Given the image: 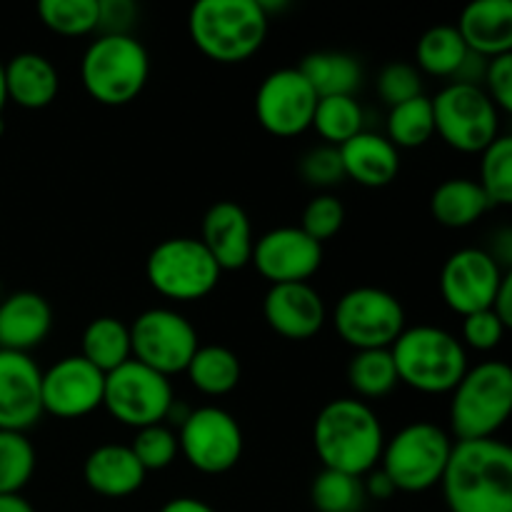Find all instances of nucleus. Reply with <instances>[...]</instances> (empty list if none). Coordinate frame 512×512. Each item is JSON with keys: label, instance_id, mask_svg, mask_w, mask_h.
Returning <instances> with one entry per match:
<instances>
[{"label": "nucleus", "instance_id": "obj_1", "mask_svg": "<svg viewBox=\"0 0 512 512\" xmlns=\"http://www.w3.org/2000/svg\"><path fill=\"white\" fill-rule=\"evenodd\" d=\"M440 490L450 512H512V448L498 438L455 440Z\"/></svg>", "mask_w": 512, "mask_h": 512}, {"label": "nucleus", "instance_id": "obj_2", "mask_svg": "<svg viewBox=\"0 0 512 512\" xmlns=\"http://www.w3.org/2000/svg\"><path fill=\"white\" fill-rule=\"evenodd\" d=\"M385 430L373 405L358 398H335L313 423V448L323 468L363 478L378 468Z\"/></svg>", "mask_w": 512, "mask_h": 512}, {"label": "nucleus", "instance_id": "obj_3", "mask_svg": "<svg viewBox=\"0 0 512 512\" xmlns=\"http://www.w3.org/2000/svg\"><path fill=\"white\" fill-rule=\"evenodd\" d=\"M270 18L260 0H200L188 13L195 48L213 63H245L263 48Z\"/></svg>", "mask_w": 512, "mask_h": 512}, {"label": "nucleus", "instance_id": "obj_4", "mask_svg": "<svg viewBox=\"0 0 512 512\" xmlns=\"http://www.w3.org/2000/svg\"><path fill=\"white\" fill-rule=\"evenodd\" d=\"M398 383L425 395H448L468 373V350L458 335L438 325L405 328L390 345Z\"/></svg>", "mask_w": 512, "mask_h": 512}, {"label": "nucleus", "instance_id": "obj_5", "mask_svg": "<svg viewBox=\"0 0 512 512\" xmlns=\"http://www.w3.org/2000/svg\"><path fill=\"white\" fill-rule=\"evenodd\" d=\"M150 53L135 35H95L80 58V83L100 105L120 108L143 93Z\"/></svg>", "mask_w": 512, "mask_h": 512}, {"label": "nucleus", "instance_id": "obj_6", "mask_svg": "<svg viewBox=\"0 0 512 512\" xmlns=\"http://www.w3.org/2000/svg\"><path fill=\"white\" fill-rule=\"evenodd\" d=\"M512 413V368L483 360L450 393V430L458 440L495 438Z\"/></svg>", "mask_w": 512, "mask_h": 512}, {"label": "nucleus", "instance_id": "obj_7", "mask_svg": "<svg viewBox=\"0 0 512 512\" xmlns=\"http://www.w3.org/2000/svg\"><path fill=\"white\" fill-rule=\"evenodd\" d=\"M455 440L440 425L415 420L385 438L378 468L393 480L398 493H425L440 485Z\"/></svg>", "mask_w": 512, "mask_h": 512}, {"label": "nucleus", "instance_id": "obj_8", "mask_svg": "<svg viewBox=\"0 0 512 512\" xmlns=\"http://www.w3.org/2000/svg\"><path fill=\"white\" fill-rule=\"evenodd\" d=\"M223 270L198 238H165L145 260L150 288L175 303H195L213 293Z\"/></svg>", "mask_w": 512, "mask_h": 512}, {"label": "nucleus", "instance_id": "obj_9", "mask_svg": "<svg viewBox=\"0 0 512 512\" xmlns=\"http://www.w3.org/2000/svg\"><path fill=\"white\" fill-rule=\"evenodd\" d=\"M430 105L435 135L458 153H483L500 135V110L480 85L448 83Z\"/></svg>", "mask_w": 512, "mask_h": 512}, {"label": "nucleus", "instance_id": "obj_10", "mask_svg": "<svg viewBox=\"0 0 512 512\" xmlns=\"http://www.w3.org/2000/svg\"><path fill=\"white\" fill-rule=\"evenodd\" d=\"M333 325L340 340L353 350H385L408 328L398 295L375 285H358L340 295Z\"/></svg>", "mask_w": 512, "mask_h": 512}, {"label": "nucleus", "instance_id": "obj_11", "mask_svg": "<svg viewBox=\"0 0 512 512\" xmlns=\"http://www.w3.org/2000/svg\"><path fill=\"white\" fill-rule=\"evenodd\" d=\"M198 348L195 325L173 308H148L130 325L133 360L165 378L185 373Z\"/></svg>", "mask_w": 512, "mask_h": 512}, {"label": "nucleus", "instance_id": "obj_12", "mask_svg": "<svg viewBox=\"0 0 512 512\" xmlns=\"http://www.w3.org/2000/svg\"><path fill=\"white\" fill-rule=\"evenodd\" d=\"M175 403L170 378L145 368L130 358L128 363L105 375L103 408L125 428H148L165 423L170 405Z\"/></svg>", "mask_w": 512, "mask_h": 512}, {"label": "nucleus", "instance_id": "obj_13", "mask_svg": "<svg viewBox=\"0 0 512 512\" xmlns=\"http://www.w3.org/2000/svg\"><path fill=\"white\" fill-rule=\"evenodd\" d=\"M243 428L228 410L203 405L190 410L178 428V450L190 468L203 475H223L243 458Z\"/></svg>", "mask_w": 512, "mask_h": 512}, {"label": "nucleus", "instance_id": "obj_14", "mask_svg": "<svg viewBox=\"0 0 512 512\" xmlns=\"http://www.w3.org/2000/svg\"><path fill=\"white\" fill-rule=\"evenodd\" d=\"M318 93L298 68H278L263 78L255 93L258 123L278 138H295L313 123Z\"/></svg>", "mask_w": 512, "mask_h": 512}, {"label": "nucleus", "instance_id": "obj_15", "mask_svg": "<svg viewBox=\"0 0 512 512\" xmlns=\"http://www.w3.org/2000/svg\"><path fill=\"white\" fill-rule=\"evenodd\" d=\"M510 270L485 248H460L443 263L440 270V295L443 303L460 318L478 310H488L498 295L500 283Z\"/></svg>", "mask_w": 512, "mask_h": 512}, {"label": "nucleus", "instance_id": "obj_16", "mask_svg": "<svg viewBox=\"0 0 512 512\" xmlns=\"http://www.w3.org/2000/svg\"><path fill=\"white\" fill-rule=\"evenodd\" d=\"M105 373L83 355H65L43 370V413L60 420H78L103 408Z\"/></svg>", "mask_w": 512, "mask_h": 512}, {"label": "nucleus", "instance_id": "obj_17", "mask_svg": "<svg viewBox=\"0 0 512 512\" xmlns=\"http://www.w3.org/2000/svg\"><path fill=\"white\" fill-rule=\"evenodd\" d=\"M250 263L270 285L308 283L323 265V243L298 225H280L255 238Z\"/></svg>", "mask_w": 512, "mask_h": 512}, {"label": "nucleus", "instance_id": "obj_18", "mask_svg": "<svg viewBox=\"0 0 512 512\" xmlns=\"http://www.w3.org/2000/svg\"><path fill=\"white\" fill-rule=\"evenodd\" d=\"M43 370L30 355L0 350V430L28 433L43 418Z\"/></svg>", "mask_w": 512, "mask_h": 512}, {"label": "nucleus", "instance_id": "obj_19", "mask_svg": "<svg viewBox=\"0 0 512 512\" xmlns=\"http://www.w3.org/2000/svg\"><path fill=\"white\" fill-rule=\"evenodd\" d=\"M263 318L280 338L310 340L323 330L328 308L310 283H283L263 295Z\"/></svg>", "mask_w": 512, "mask_h": 512}, {"label": "nucleus", "instance_id": "obj_20", "mask_svg": "<svg viewBox=\"0 0 512 512\" xmlns=\"http://www.w3.org/2000/svg\"><path fill=\"white\" fill-rule=\"evenodd\" d=\"M198 240L213 255L223 273L250 265L255 245L253 223L243 205L235 200H220L205 210Z\"/></svg>", "mask_w": 512, "mask_h": 512}, {"label": "nucleus", "instance_id": "obj_21", "mask_svg": "<svg viewBox=\"0 0 512 512\" xmlns=\"http://www.w3.org/2000/svg\"><path fill=\"white\" fill-rule=\"evenodd\" d=\"M53 330V308L33 290H18L0 300V350L30 355Z\"/></svg>", "mask_w": 512, "mask_h": 512}, {"label": "nucleus", "instance_id": "obj_22", "mask_svg": "<svg viewBox=\"0 0 512 512\" xmlns=\"http://www.w3.org/2000/svg\"><path fill=\"white\" fill-rule=\"evenodd\" d=\"M145 470L130 445L105 443L88 453L83 463V480L95 495L110 500L135 495L145 483Z\"/></svg>", "mask_w": 512, "mask_h": 512}, {"label": "nucleus", "instance_id": "obj_23", "mask_svg": "<svg viewBox=\"0 0 512 512\" xmlns=\"http://www.w3.org/2000/svg\"><path fill=\"white\" fill-rule=\"evenodd\" d=\"M455 28L468 50L483 58L512 53V0H473Z\"/></svg>", "mask_w": 512, "mask_h": 512}, {"label": "nucleus", "instance_id": "obj_24", "mask_svg": "<svg viewBox=\"0 0 512 512\" xmlns=\"http://www.w3.org/2000/svg\"><path fill=\"white\" fill-rule=\"evenodd\" d=\"M345 178L363 188H385L400 173V150L385 135L363 130L340 145Z\"/></svg>", "mask_w": 512, "mask_h": 512}, {"label": "nucleus", "instance_id": "obj_25", "mask_svg": "<svg viewBox=\"0 0 512 512\" xmlns=\"http://www.w3.org/2000/svg\"><path fill=\"white\" fill-rule=\"evenodd\" d=\"M5 65V90L8 100L25 110H43L58 98L60 75L53 60L45 55L23 50Z\"/></svg>", "mask_w": 512, "mask_h": 512}, {"label": "nucleus", "instance_id": "obj_26", "mask_svg": "<svg viewBox=\"0 0 512 512\" xmlns=\"http://www.w3.org/2000/svg\"><path fill=\"white\" fill-rule=\"evenodd\" d=\"M493 208L473 178H448L430 195V213L443 228L463 230L478 223Z\"/></svg>", "mask_w": 512, "mask_h": 512}, {"label": "nucleus", "instance_id": "obj_27", "mask_svg": "<svg viewBox=\"0 0 512 512\" xmlns=\"http://www.w3.org/2000/svg\"><path fill=\"white\" fill-rule=\"evenodd\" d=\"M318 98L328 95H355L363 85V65L355 55L343 50H318V53L305 55L298 65Z\"/></svg>", "mask_w": 512, "mask_h": 512}, {"label": "nucleus", "instance_id": "obj_28", "mask_svg": "<svg viewBox=\"0 0 512 512\" xmlns=\"http://www.w3.org/2000/svg\"><path fill=\"white\" fill-rule=\"evenodd\" d=\"M100 373H113L115 368L133 358L130 353V325L115 315H100L90 320L80 338V353Z\"/></svg>", "mask_w": 512, "mask_h": 512}, {"label": "nucleus", "instance_id": "obj_29", "mask_svg": "<svg viewBox=\"0 0 512 512\" xmlns=\"http://www.w3.org/2000/svg\"><path fill=\"white\" fill-rule=\"evenodd\" d=\"M190 385L198 393L208 395V398H223V395L233 393L238 388L240 378H243V365L240 358L225 345H200L195 350L193 360L185 368Z\"/></svg>", "mask_w": 512, "mask_h": 512}, {"label": "nucleus", "instance_id": "obj_30", "mask_svg": "<svg viewBox=\"0 0 512 512\" xmlns=\"http://www.w3.org/2000/svg\"><path fill=\"white\" fill-rule=\"evenodd\" d=\"M345 378L353 388L358 400H380L398 388V373H395L390 348L385 350H355L345 368Z\"/></svg>", "mask_w": 512, "mask_h": 512}, {"label": "nucleus", "instance_id": "obj_31", "mask_svg": "<svg viewBox=\"0 0 512 512\" xmlns=\"http://www.w3.org/2000/svg\"><path fill=\"white\" fill-rule=\"evenodd\" d=\"M465 55H468V45L460 38L458 28L450 23H440L420 35L418 48H415V60H418L415 68L428 75H435V78L453 80Z\"/></svg>", "mask_w": 512, "mask_h": 512}, {"label": "nucleus", "instance_id": "obj_32", "mask_svg": "<svg viewBox=\"0 0 512 512\" xmlns=\"http://www.w3.org/2000/svg\"><path fill=\"white\" fill-rule=\"evenodd\" d=\"M363 125L365 110L355 100V95H328V98H318L310 128H315V133L325 140V145L340 148L350 138L363 133Z\"/></svg>", "mask_w": 512, "mask_h": 512}, {"label": "nucleus", "instance_id": "obj_33", "mask_svg": "<svg viewBox=\"0 0 512 512\" xmlns=\"http://www.w3.org/2000/svg\"><path fill=\"white\" fill-rule=\"evenodd\" d=\"M385 138L395 145V148H423L430 138L435 135V120H433V105H430L428 95H418L413 100L393 105L385 120Z\"/></svg>", "mask_w": 512, "mask_h": 512}, {"label": "nucleus", "instance_id": "obj_34", "mask_svg": "<svg viewBox=\"0 0 512 512\" xmlns=\"http://www.w3.org/2000/svg\"><path fill=\"white\" fill-rule=\"evenodd\" d=\"M363 478L323 468L310 485V503L318 512H360L365 508Z\"/></svg>", "mask_w": 512, "mask_h": 512}, {"label": "nucleus", "instance_id": "obj_35", "mask_svg": "<svg viewBox=\"0 0 512 512\" xmlns=\"http://www.w3.org/2000/svg\"><path fill=\"white\" fill-rule=\"evenodd\" d=\"M38 453L25 433L0 430V495H20L33 480Z\"/></svg>", "mask_w": 512, "mask_h": 512}, {"label": "nucleus", "instance_id": "obj_36", "mask_svg": "<svg viewBox=\"0 0 512 512\" xmlns=\"http://www.w3.org/2000/svg\"><path fill=\"white\" fill-rule=\"evenodd\" d=\"M38 18L65 38L98 33V0H40Z\"/></svg>", "mask_w": 512, "mask_h": 512}, {"label": "nucleus", "instance_id": "obj_37", "mask_svg": "<svg viewBox=\"0 0 512 512\" xmlns=\"http://www.w3.org/2000/svg\"><path fill=\"white\" fill-rule=\"evenodd\" d=\"M478 185L488 195L490 205L512 203V138L500 133L488 148L480 153Z\"/></svg>", "mask_w": 512, "mask_h": 512}, {"label": "nucleus", "instance_id": "obj_38", "mask_svg": "<svg viewBox=\"0 0 512 512\" xmlns=\"http://www.w3.org/2000/svg\"><path fill=\"white\" fill-rule=\"evenodd\" d=\"M130 450L143 465L145 473L165 470L175 463L180 455L178 450V433L168 423L148 425V428L135 430V438L130 443Z\"/></svg>", "mask_w": 512, "mask_h": 512}, {"label": "nucleus", "instance_id": "obj_39", "mask_svg": "<svg viewBox=\"0 0 512 512\" xmlns=\"http://www.w3.org/2000/svg\"><path fill=\"white\" fill-rule=\"evenodd\" d=\"M345 223V205L338 195L320 193L305 205L303 218H300V230L310 235L318 243L335 238Z\"/></svg>", "mask_w": 512, "mask_h": 512}, {"label": "nucleus", "instance_id": "obj_40", "mask_svg": "<svg viewBox=\"0 0 512 512\" xmlns=\"http://www.w3.org/2000/svg\"><path fill=\"white\" fill-rule=\"evenodd\" d=\"M375 88H378L380 100L388 108H393V105H400L405 100H413L418 95H423V75H420V70L413 63L393 60V63L383 65V70L378 73V80H375Z\"/></svg>", "mask_w": 512, "mask_h": 512}, {"label": "nucleus", "instance_id": "obj_41", "mask_svg": "<svg viewBox=\"0 0 512 512\" xmlns=\"http://www.w3.org/2000/svg\"><path fill=\"white\" fill-rule=\"evenodd\" d=\"M300 175L308 185L320 190H328L333 185L343 183L345 170L343 160H340V150L335 145H318V148L308 150L300 158Z\"/></svg>", "mask_w": 512, "mask_h": 512}, {"label": "nucleus", "instance_id": "obj_42", "mask_svg": "<svg viewBox=\"0 0 512 512\" xmlns=\"http://www.w3.org/2000/svg\"><path fill=\"white\" fill-rule=\"evenodd\" d=\"M508 325L493 313V310H478L463 318V328H460V343L465 350H478V353H490L503 343Z\"/></svg>", "mask_w": 512, "mask_h": 512}, {"label": "nucleus", "instance_id": "obj_43", "mask_svg": "<svg viewBox=\"0 0 512 512\" xmlns=\"http://www.w3.org/2000/svg\"><path fill=\"white\" fill-rule=\"evenodd\" d=\"M483 90L493 100L500 113L512 110V53L498 55L488 60V70L483 78Z\"/></svg>", "mask_w": 512, "mask_h": 512}, {"label": "nucleus", "instance_id": "obj_44", "mask_svg": "<svg viewBox=\"0 0 512 512\" xmlns=\"http://www.w3.org/2000/svg\"><path fill=\"white\" fill-rule=\"evenodd\" d=\"M138 15L133 0H98V35H133Z\"/></svg>", "mask_w": 512, "mask_h": 512}, {"label": "nucleus", "instance_id": "obj_45", "mask_svg": "<svg viewBox=\"0 0 512 512\" xmlns=\"http://www.w3.org/2000/svg\"><path fill=\"white\" fill-rule=\"evenodd\" d=\"M485 70H488V58H483V55H478V53H473V50H468V55H465V60H463V63H460L458 73L453 75V80H450V83L480 85V88H483Z\"/></svg>", "mask_w": 512, "mask_h": 512}, {"label": "nucleus", "instance_id": "obj_46", "mask_svg": "<svg viewBox=\"0 0 512 512\" xmlns=\"http://www.w3.org/2000/svg\"><path fill=\"white\" fill-rule=\"evenodd\" d=\"M363 488H365V498H373V500H390L395 493H398L393 480H390L380 468H373L370 473L363 475Z\"/></svg>", "mask_w": 512, "mask_h": 512}, {"label": "nucleus", "instance_id": "obj_47", "mask_svg": "<svg viewBox=\"0 0 512 512\" xmlns=\"http://www.w3.org/2000/svg\"><path fill=\"white\" fill-rule=\"evenodd\" d=\"M490 310H493V313L498 315V318L510 328L512 325V273L505 275L503 283H500L498 295H495Z\"/></svg>", "mask_w": 512, "mask_h": 512}, {"label": "nucleus", "instance_id": "obj_48", "mask_svg": "<svg viewBox=\"0 0 512 512\" xmlns=\"http://www.w3.org/2000/svg\"><path fill=\"white\" fill-rule=\"evenodd\" d=\"M160 512H218L213 505H208L200 498H190V495H180V498H170L168 503L160 508Z\"/></svg>", "mask_w": 512, "mask_h": 512}, {"label": "nucleus", "instance_id": "obj_49", "mask_svg": "<svg viewBox=\"0 0 512 512\" xmlns=\"http://www.w3.org/2000/svg\"><path fill=\"white\" fill-rule=\"evenodd\" d=\"M0 512H35L23 495H0Z\"/></svg>", "mask_w": 512, "mask_h": 512}, {"label": "nucleus", "instance_id": "obj_50", "mask_svg": "<svg viewBox=\"0 0 512 512\" xmlns=\"http://www.w3.org/2000/svg\"><path fill=\"white\" fill-rule=\"evenodd\" d=\"M5 103H8V90H5V65L0 60V118H3Z\"/></svg>", "mask_w": 512, "mask_h": 512}, {"label": "nucleus", "instance_id": "obj_51", "mask_svg": "<svg viewBox=\"0 0 512 512\" xmlns=\"http://www.w3.org/2000/svg\"><path fill=\"white\" fill-rule=\"evenodd\" d=\"M3 133H5V120L0 118V138H3Z\"/></svg>", "mask_w": 512, "mask_h": 512}]
</instances>
